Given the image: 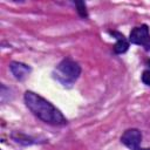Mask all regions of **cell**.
<instances>
[{
  "mask_svg": "<svg viewBox=\"0 0 150 150\" xmlns=\"http://www.w3.org/2000/svg\"><path fill=\"white\" fill-rule=\"evenodd\" d=\"M25 103L27 108L41 121L52 125H66L67 118L63 114L49 101L40 96L34 91H26L23 95Z\"/></svg>",
  "mask_w": 150,
  "mask_h": 150,
  "instance_id": "1",
  "label": "cell"
},
{
  "mask_svg": "<svg viewBox=\"0 0 150 150\" xmlns=\"http://www.w3.org/2000/svg\"><path fill=\"white\" fill-rule=\"evenodd\" d=\"M81 74V67L70 57L63 59L55 68L53 75L63 86L73 84Z\"/></svg>",
  "mask_w": 150,
  "mask_h": 150,
  "instance_id": "2",
  "label": "cell"
},
{
  "mask_svg": "<svg viewBox=\"0 0 150 150\" xmlns=\"http://www.w3.org/2000/svg\"><path fill=\"white\" fill-rule=\"evenodd\" d=\"M129 42L143 47L145 50H150V33L146 25L135 27L129 35Z\"/></svg>",
  "mask_w": 150,
  "mask_h": 150,
  "instance_id": "3",
  "label": "cell"
},
{
  "mask_svg": "<svg viewBox=\"0 0 150 150\" xmlns=\"http://www.w3.org/2000/svg\"><path fill=\"white\" fill-rule=\"evenodd\" d=\"M141 141H142V132L135 128L125 130L121 136V142L131 150H141L142 149L139 146Z\"/></svg>",
  "mask_w": 150,
  "mask_h": 150,
  "instance_id": "4",
  "label": "cell"
},
{
  "mask_svg": "<svg viewBox=\"0 0 150 150\" xmlns=\"http://www.w3.org/2000/svg\"><path fill=\"white\" fill-rule=\"evenodd\" d=\"M109 33L116 38V43H115V46H114V52H115L116 54L125 53V52L128 50V48H129V40H128L123 34H121L120 32L110 30Z\"/></svg>",
  "mask_w": 150,
  "mask_h": 150,
  "instance_id": "5",
  "label": "cell"
},
{
  "mask_svg": "<svg viewBox=\"0 0 150 150\" xmlns=\"http://www.w3.org/2000/svg\"><path fill=\"white\" fill-rule=\"evenodd\" d=\"M9 69H11L12 74L14 75V77L18 80H23L30 71V68L27 64H25L22 62H16V61H14L9 64Z\"/></svg>",
  "mask_w": 150,
  "mask_h": 150,
  "instance_id": "6",
  "label": "cell"
},
{
  "mask_svg": "<svg viewBox=\"0 0 150 150\" xmlns=\"http://www.w3.org/2000/svg\"><path fill=\"white\" fill-rule=\"evenodd\" d=\"M12 138L16 142V143H20V144H25V145H29V144H33L35 143V139H33L32 137L25 135V134H21L19 131H15L12 134Z\"/></svg>",
  "mask_w": 150,
  "mask_h": 150,
  "instance_id": "7",
  "label": "cell"
},
{
  "mask_svg": "<svg viewBox=\"0 0 150 150\" xmlns=\"http://www.w3.org/2000/svg\"><path fill=\"white\" fill-rule=\"evenodd\" d=\"M75 6H76L77 13L80 14L81 18H87V16H88L87 7H86V4H84L83 1H75Z\"/></svg>",
  "mask_w": 150,
  "mask_h": 150,
  "instance_id": "8",
  "label": "cell"
},
{
  "mask_svg": "<svg viewBox=\"0 0 150 150\" xmlns=\"http://www.w3.org/2000/svg\"><path fill=\"white\" fill-rule=\"evenodd\" d=\"M142 82L146 86H150V70H144L142 74Z\"/></svg>",
  "mask_w": 150,
  "mask_h": 150,
  "instance_id": "9",
  "label": "cell"
},
{
  "mask_svg": "<svg viewBox=\"0 0 150 150\" xmlns=\"http://www.w3.org/2000/svg\"><path fill=\"white\" fill-rule=\"evenodd\" d=\"M148 64H149V66H150V60H149V61H148Z\"/></svg>",
  "mask_w": 150,
  "mask_h": 150,
  "instance_id": "10",
  "label": "cell"
}]
</instances>
